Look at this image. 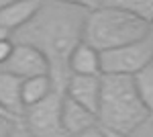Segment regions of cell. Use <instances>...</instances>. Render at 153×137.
Instances as JSON below:
<instances>
[{
	"mask_svg": "<svg viewBox=\"0 0 153 137\" xmlns=\"http://www.w3.org/2000/svg\"><path fill=\"white\" fill-rule=\"evenodd\" d=\"M88 12L78 2H43L41 10L29 25L10 35L12 41L33 45L49 59V78L53 92L63 94L70 80L68 55L82 41V25Z\"/></svg>",
	"mask_w": 153,
	"mask_h": 137,
	"instance_id": "6da1fadb",
	"label": "cell"
},
{
	"mask_svg": "<svg viewBox=\"0 0 153 137\" xmlns=\"http://www.w3.org/2000/svg\"><path fill=\"white\" fill-rule=\"evenodd\" d=\"M151 111L141 103L131 76H100L98 127L131 135L149 119Z\"/></svg>",
	"mask_w": 153,
	"mask_h": 137,
	"instance_id": "7a4b0ae2",
	"label": "cell"
},
{
	"mask_svg": "<svg viewBox=\"0 0 153 137\" xmlns=\"http://www.w3.org/2000/svg\"><path fill=\"white\" fill-rule=\"evenodd\" d=\"M147 37H151V23L114 8L108 2H100L96 10L88 12L82 25V41L98 53L137 43Z\"/></svg>",
	"mask_w": 153,
	"mask_h": 137,
	"instance_id": "3957f363",
	"label": "cell"
},
{
	"mask_svg": "<svg viewBox=\"0 0 153 137\" xmlns=\"http://www.w3.org/2000/svg\"><path fill=\"white\" fill-rule=\"evenodd\" d=\"M100 76H135L153 59L151 37L125 47L100 51Z\"/></svg>",
	"mask_w": 153,
	"mask_h": 137,
	"instance_id": "277c9868",
	"label": "cell"
},
{
	"mask_svg": "<svg viewBox=\"0 0 153 137\" xmlns=\"http://www.w3.org/2000/svg\"><path fill=\"white\" fill-rule=\"evenodd\" d=\"M61 98L63 94L51 92L41 103L25 109V129L33 137H65L61 129Z\"/></svg>",
	"mask_w": 153,
	"mask_h": 137,
	"instance_id": "5b68a950",
	"label": "cell"
},
{
	"mask_svg": "<svg viewBox=\"0 0 153 137\" xmlns=\"http://www.w3.org/2000/svg\"><path fill=\"white\" fill-rule=\"evenodd\" d=\"M0 72L16 76L21 80L35 78V76H49V59L37 47L14 43L10 57L0 66Z\"/></svg>",
	"mask_w": 153,
	"mask_h": 137,
	"instance_id": "8992f818",
	"label": "cell"
},
{
	"mask_svg": "<svg viewBox=\"0 0 153 137\" xmlns=\"http://www.w3.org/2000/svg\"><path fill=\"white\" fill-rule=\"evenodd\" d=\"M63 96L71 98L76 104L96 115L100 100V76H70Z\"/></svg>",
	"mask_w": 153,
	"mask_h": 137,
	"instance_id": "52a82bcc",
	"label": "cell"
},
{
	"mask_svg": "<svg viewBox=\"0 0 153 137\" xmlns=\"http://www.w3.org/2000/svg\"><path fill=\"white\" fill-rule=\"evenodd\" d=\"M41 0H10V4L0 10V27L12 35L14 31L31 23L41 10Z\"/></svg>",
	"mask_w": 153,
	"mask_h": 137,
	"instance_id": "ba28073f",
	"label": "cell"
},
{
	"mask_svg": "<svg viewBox=\"0 0 153 137\" xmlns=\"http://www.w3.org/2000/svg\"><path fill=\"white\" fill-rule=\"evenodd\" d=\"M96 125H98L96 115L86 111L80 104H76L68 96L61 98V129H63L65 137L78 135V133H82V131Z\"/></svg>",
	"mask_w": 153,
	"mask_h": 137,
	"instance_id": "9c48e42d",
	"label": "cell"
},
{
	"mask_svg": "<svg viewBox=\"0 0 153 137\" xmlns=\"http://www.w3.org/2000/svg\"><path fill=\"white\" fill-rule=\"evenodd\" d=\"M70 76H100V55L88 43L80 41L68 55Z\"/></svg>",
	"mask_w": 153,
	"mask_h": 137,
	"instance_id": "30bf717a",
	"label": "cell"
},
{
	"mask_svg": "<svg viewBox=\"0 0 153 137\" xmlns=\"http://www.w3.org/2000/svg\"><path fill=\"white\" fill-rule=\"evenodd\" d=\"M21 84H23L21 78L0 72V109L14 121H21L25 113L21 100Z\"/></svg>",
	"mask_w": 153,
	"mask_h": 137,
	"instance_id": "8fae6325",
	"label": "cell"
},
{
	"mask_svg": "<svg viewBox=\"0 0 153 137\" xmlns=\"http://www.w3.org/2000/svg\"><path fill=\"white\" fill-rule=\"evenodd\" d=\"M53 92V84L49 76H35V78H27L21 84V100L23 106L29 109L33 104L41 103L43 98H47Z\"/></svg>",
	"mask_w": 153,
	"mask_h": 137,
	"instance_id": "7c38bea8",
	"label": "cell"
},
{
	"mask_svg": "<svg viewBox=\"0 0 153 137\" xmlns=\"http://www.w3.org/2000/svg\"><path fill=\"white\" fill-rule=\"evenodd\" d=\"M133 88L137 92V96L141 98V103L151 111L153 109V66H145L141 72H137L135 76H131Z\"/></svg>",
	"mask_w": 153,
	"mask_h": 137,
	"instance_id": "4fadbf2b",
	"label": "cell"
},
{
	"mask_svg": "<svg viewBox=\"0 0 153 137\" xmlns=\"http://www.w3.org/2000/svg\"><path fill=\"white\" fill-rule=\"evenodd\" d=\"M108 4L114 6V8L129 12V14L141 19L145 23H151V19H153V2L151 0H112Z\"/></svg>",
	"mask_w": 153,
	"mask_h": 137,
	"instance_id": "5bb4252c",
	"label": "cell"
},
{
	"mask_svg": "<svg viewBox=\"0 0 153 137\" xmlns=\"http://www.w3.org/2000/svg\"><path fill=\"white\" fill-rule=\"evenodd\" d=\"M12 47H14V41H12L10 37L8 39H2L0 41V66L10 57V53H12Z\"/></svg>",
	"mask_w": 153,
	"mask_h": 137,
	"instance_id": "9a60e30c",
	"label": "cell"
},
{
	"mask_svg": "<svg viewBox=\"0 0 153 137\" xmlns=\"http://www.w3.org/2000/svg\"><path fill=\"white\" fill-rule=\"evenodd\" d=\"M12 129H14V121H10V119H2V117H0V137H10Z\"/></svg>",
	"mask_w": 153,
	"mask_h": 137,
	"instance_id": "2e32d148",
	"label": "cell"
},
{
	"mask_svg": "<svg viewBox=\"0 0 153 137\" xmlns=\"http://www.w3.org/2000/svg\"><path fill=\"white\" fill-rule=\"evenodd\" d=\"M71 137H104V133H102L100 127L96 125V127H90V129H86V131L78 133V135H71Z\"/></svg>",
	"mask_w": 153,
	"mask_h": 137,
	"instance_id": "e0dca14e",
	"label": "cell"
},
{
	"mask_svg": "<svg viewBox=\"0 0 153 137\" xmlns=\"http://www.w3.org/2000/svg\"><path fill=\"white\" fill-rule=\"evenodd\" d=\"M102 129V127H100ZM104 137H131V135H125V133H117V131H108V129H102Z\"/></svg>",
	"mask_w": 153,
	"mask_h": 137,
	"instance_id": "ac0fdd59",
	"label": "cell"
},
{
	"mask_svg": "<svg viewBox=\"0 0 153 137\" xmlns=\"http://www.w3.org/2000/svg\"><path fill=\"white\" fill-rule=\"evenodd\" d=\"M8 37H10V33H6V31L0 27V41H2V39H8Z\"/></svg>",
	"mask_w": 153,
	"mask_h": 137,
	"instance_id": "d6986e66",
	"label": "cell"
},
{
	"mask_svg": "<svg viewBox=\"0 0 153 137\" xmlns=\"http://www.w3.org/2000/svg\"><path fill=\"white\" fill-rule=\"evenodd\" d=\"M8 4H10V0H0V10H2V8H6Z\"/></svg>",
	"mask_w": 153,
	"mask_h": 137,
	"instance_id": "ffe728a7",
	"label": "cell"
},
{
	"mask_svg": "<svg viewBox=\"0 0 153 137\" xmlns=\"http://www.w3.org/2000/svg\"><path fill=\"white\" fill-rule=\"evenodd\" d=\"M0 117H2V119H10V121H14V119H12V117H8V115L4 113V111H2V109H0ZM14 123H16V121H14Z\"/></svg>",
	"mask_w": 153,
	"mask_h": 137,
	"instance_id": "44dd1931",
	"label": "cell"
}]
</instances>
